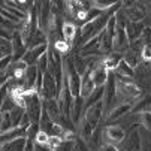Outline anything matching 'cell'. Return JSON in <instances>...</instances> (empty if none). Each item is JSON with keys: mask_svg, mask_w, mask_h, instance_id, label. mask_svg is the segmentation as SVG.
Returning <instances> with one entry per match:
<instances>
[{"mask_svg": "<svg viewBox=\"0 0 151 151\" xmlns=\"http://www.w3.org/2000/svg\"><path fill=\"white\" fill-rule=\"evenodd\" d=\"M115 81H117V93H118V97L123 99V103H132L141 99L142 90L138 87V84L132 78L115 75Z\"/></svg>", "mask_w": 151, "mask_h": 151, "instance_id": "obj_1", "label": "cell"}, {"mask_svg": "<svg viewBox=\"0 0 151 151\" xmlns=\"http://www.w3.org/2000/svg\"><path fill=\"white\" fill-rule=\"evenodd\" d=\"M115 18H117V30H115V39H114V51L120 54H126L129 48H130V42H129L127 32H126L127 18L123 11H118L115 14Z\"/></svg>", "mask_w": 151, "mask_h": 151, "instance_id": "obj_2", "label": "cell"}, {"mask_svg": "<svg viewBox=\"0 0 151 151\" xmlns=\"http://www.w3.org/2000/svg\"><path fill=\"white\" fill-rule=\"evenodd\" d=\"M26 97V112L30 117L32 123L40 124L42 112H44V100L36 91H24Z\"/></svg>", "mask_w": 151, "mask_h": 151, "instance_id": "obj_3", "label": "cell"}, {"mask_svg": "<svg viewBox=\"0 0 151 151\" xmlns=\"http://www.w3.org/2000/svg\"><path fill=\"white\" fill-rule=\"evenodd\" d=\"M126 18L132 23H142L147 15V5L141 2H123V9Z\"/></svg>", "mask_w": 151, "mask_h": 151, "instance_id": "obj_4", "label": "cell"}, {"mask_svg": "<svg viewBox=\"0 0 151 151\" xmlns=\"http://www.w3.org/2000/svg\"><path fill=\"white\" fill-rule=\"evenodd\" d=\"M126 132L123 130V127L120 126H112V124H108L103 127L102 130V141L103 145H120L124 138H126Z\"/></svg>", "mask_w": 151, "mask_h": 151, "instance_id": "obj_5", "label": "cell"}, {"mask_svg": "<svg viewBox=\"0 0 151 151\" xmlns=\"http://www.w3.org/2000/svg\"><path fill=\"white\" fill-rule=\"evenodd\" d=\"M58 96H60V91H58L57 81L48 70L44 75V87H42L40 97H42V100H52V99H58Z\"/></svg>", "mask_w": 151, "mask_h": 151, "instance_id": "obj_6", "label": "cell"}, {"mask_svg": "<svg viewBox=\"0 0 151 151\" xmlns=\"http://www.w3.org/2000/svg\"><path fill=\"white\" fill-rule=\"evenodd\" d=\"M136 126H135L133 130H130L126 135L124 141L118 145L120 151H142V139H141L139 132L136 130Z\"/></svg>", "mask_w": 151, "mask_h": 151, "instance_id": "obj_7", "label": "cell"}, {"mask_svg": "<svg viewBox=\"0 0 151 151\" xmlns=\"http://www.w3.org/2000/svg\"><path fill=\"white\" fill-rule=\"evenodd\" d=\"M84 118L87 120L90 123V126L96 130V129L99 127V124H100V121H102V118H103V100L96 103L94 106L88 108V109L85 111Z\"/></svg>", "mask_w": 151, "mask_h": 151, "instance_id": "obj_8", "label": "cell"}, {"mask_svg": "<svg viewBox=\"0 0 151 151\" xmlns=\"http://www.w3.org/2000/svg\"><path fill=\"white\" fill-rule=\"evenodd\" d=\"M12 45H14V63L21 61L24 58V55L27 54L29 48L24 45V40H23V36H21L19 30H15L12 35Z\"/></svg>", "mask_w": 151, "mask_h": 151, "instance_id": "obj_9", "label": "cell"}, {"mask_svg": "<svg viewBox=\"0 0 151 151\" xmlns=\"http://www.w3.org/2000/svg\"><path fill=\"white\" fill-rule=\"evenodd\" d=\"M93 69H87V72H85L82 75V81H81V96L87 100L96 90L94 87V82H93Z\"/></svg>", "mask_w": 151, "mask_h": 151, "instance_id": "obj_10", "label": "cell"}, {"mask_svg": "<svg viewBox=\"0 0 151 151\" xmlns=\"http://www.w3.org/2000/svg\"><path fill=\"white\" fill-rule=\"evenodd\" d=\"M147 27L144 26V23H132V21L127 19L126 23V32H127V37H129V42L133 44V42L139 40L144 35V30Z\"/></svg>", "mask_w": 151, "mask_h": 151, "instance_id": "obj_11", "label": "cell"}, {"mask_svg": "<svg viewBox=\"0 0 151 151\" xmlns=\"http://www.w3.org/2000/svg\"><path fill=\"white\" fill-rule=\"evenodd\" d=\"M84 115H85V99L82 96L75 97L73 108H72V121H73L75 127L79 126V123L82 121Z\"/></svg>", "mask_w": 151, "mask_h": 151, "instance_id": "obj_12", "label": "cell"}, {"mask_svg": "<svg viewBox=\"0 0 151 151\" xmlns=\"http://www.w3.org/2000/svg\"><path fill=\"white\" fill-rule=\"evenodd\" d=\"M37 76H39L37 66H29L24 73V91H36Z\"/></svg>", "mask_w": 151, "mask_h": 151, "instance_id": "obj_13", "label": "cell"}, {"mask_svg": "<svg viewBox=\"0 0 151 151\" xmlns=\"http://www.w3.org/2000/svg\"><path fill=\"white\" fill-rule=\"evenodd\" d=\"M48 47H50V44L44 45V47H39V48H35V50H29L27 54L24 55L23 61L27 63V66H36L37 61L40 60V57L48 52Z\"/></svg>", "mask_w": 151, "mask_h": 151, "instance_id": "obj_14", "label": "cell"}, {"mask_svg": "<svg viewBox=\"0 0 151 151\" xmlns=\"http://www.w3.org/2000/svg\"><path fill=\"white\" fill-rule=\"evenodd\" d=\"M93 82H94V87L99 88V87H105L106 82H108V78H109V70L105 68L103 61L99 64V66L93 70Z\"/></svg>", "mask_w": 151, "mask_h": 151, "instance_id": "obj_15", "label": "cell"}, {"mask_svg": "<svg viewBox=\"0 0 151 151\" xmlns=\"http://www.w3.org/2000/svg\"><path fill=\"white\" fill-rule=\"evenodd\" d=\"M44 109L48 112L50 118H51L54 123H57L58 118L63 115V111H61V108H60L57 99H52V100H44Z\"/></svg>", "mask_w": 151, "mask_h": 151, "instance_id": "obj_16", "label": "cell"}, {"mask_svg": "<svg viewBox=\"0 0 151 151\" xmlns=\"http://www.w3.org/2000/svg\"><path fill=\"white\" fill-rule=\"evenodd\" d=\"M27 130H29V127H26V126L15 127V129H12V130H9L6 133H2V136H0V142L6 144V142L18 139V138H27Z\"/></svg>", "mask_w": 151, "mask_h": 151, "instance_id": "obj_17", "label": "cell"}, {"mask_svg": "<svg viewBox=\"0 0 151 151\" xmlns=\"http://www.w3.org/2000/svg\"><path fill=\"white\" fill-rule=\"evenodd\" d=\"M124 60V54H120V52H111V54H108L105 55L103 58V64H105V68L109 70V72H115V69L118 68V64Z\"/></svg>", "mask_w": 151, "mask_h": 151, "instance_id": "obj_18", "label": "cell"}, {"mask_svg": "<svg viewBox=\"0 0 151 151\" xmlns=\"http://www.w3.org/2000/svg\"><path fill=\"white\" fill-rule=\"evenodd\" d=\"M27 148V138H18L2 144V151H26Z\"/></svg>", "mask_w": 151, "mask_h": 151, "instance_id": "obj_19", "label": "cell"}, {"mask_svg": "<svg viewBox=\"0 0 151 151\" xmlns=\"http://www.w3.org/2000/svg\"><path fill=\"white\" fill-rule=\"evenodd\" d=\"M132 109H133V105H132V103H120L115 109H114L109 115H108L106 121H114V120H117V118L126 115L127 112H132Z\"/></svg>", "mask_w": 151, "mask_h": 151, "instance_id": "obj_20", "label": "cell"}, {"mask_svg": "<svg viewBox=\"0 0 151 151\" xmlns=\"http://www.w3.org/2000/svg\"><path fill=\"white\" fill-rule=\"evenodd\" d=\"M0 55L3 57H14V45H12V39L6 37H0Z\"/></svg>", "mask_w": 151, "mask_h": 151, "instance_id": "obj_21", "label": "cell"}, {"mask_svg": "<svg viewBox=\"0 0 151 151\" xmlns=\"http://www.w3.org/2000/svg\"><path fill=\"white\" fill-rule=\"evenodd\" d=\"M141 60H142V55H139L138 52L132 51L130 48H129V51L124 54V61H126L130 68H133V69H136V68H138V64H139V61H141Z\"/></svg>", "mask_w": 151, "mask_h": 151, "instance_id": "obj_22", "label": "cell"}, {"mask_svg": "<svg viewBox=\"0 0 151 151\" xmlns=\"http://www.w3.org/2000/svg\"><path fill=\"white\" fill-rule=\"evenodd\" d=\"M150 106H151V94H147L144 96V99H139L135 105H133V109L132 112H145L150 109Z\"/></svg>", "mask_w": 151, "mask_h": 151, "instance_id": "obj_23", "label": "cell"}, {"mask_svg": "<svg viewBox=\"0 0 151 151\" xmlns=\"http://www.w3.org/2000/svg\"><path fill=\"white\" fill-rule=\"evenodd\" d=\"M73 63H75V68L78 70V73L82 76L85 72H87L88 69V64H87V60H85L84 57H81V54H73Z\"/></svg>", "mask_w": 151, "mask_h": 151, "instance_id": "obj_24", "label": "cell"}, {"mask_svg": "<svg viewBox=\"0 0 151 151\" xmlns=\"http://www.w3.org/2000/svg\"><path fill=\"white\" fill-rule=\"evenodd\" d=\"M115 75H121V76H127V78H133L135 76V69L130 68L129 64L123 60L120 64H118V68L115 69Z\"/></svg>", "mask_w": 151, "mask_h": 151, "instance_id": "obj_25", "label": "cell"}, {"mask_svg": "<svg viewBox=\"0 0 151 151\" xmlns=\"http://www.w3.org/2000/svg\"><path fill=\"white\" fill-rule=\"evenodd\" d=\"M118 2H114V0H96V2H93V8L96 9H100V11H109L111 8H114Z\"/></svg>", "mask_w": 151, "mask_h": 151, "instance_id": "obj_26", "label": "cell"}, {"mask_svg": "<svg viewBox=\"0 0 151 151\" xmlns=\"http://www.w3.org/2000/svg\"><path fill=\"white\" fill-rule=\"evenodd\" d=\"M139 124L145 129V130L151 132V112L145 111L139 114Z\"/></svg>", "mask_w": 151, "mask_h": 151, "instance_id": "obj_27", "label": "cell"}, {"mask_svg": "<svg viewBox=\"0 0 151 151\" xmlns=\"http://www.w3.org/2000/svg\"><path fill=\"white\" fill-rule=\"evenodd\" d=\"M75 142H76V139H64V141H61V144L58 145V148L55 151H73Z\"/></svg>", "mask_w": 151, "mask_h": 151, "instance_id": "obj_28", "label": "cell"}, {"mask_svg": "<svg viewBox=\"0 0 151 151\" xmlns=\"http://www.w3.org/2000/svg\"><path fill=\"white\" fill-rule=\"evenodd\" d=\"M2 18H5V19L11 21V23H14V24H18V26H23V23H24L23 19H19L18 17H15V15L9 14V12H8V11H5V9H2Z\"/></svg>", "mask_w": 151, "mask_h": 151, "instance_id": "obj_29", "label": "cell"}, {"mask_svg": "<svg viewBox=\"0 0 151 151\" xmlns=\"http://www.w3.org/2000/svg\"><path fill=\"white\" fill-rule=\"evenodd\" d=\"M73 151H93V150L90 148V145L85 142L84 139H81V138L78 136V138H76V142H75Z\"/></svg>", "mask_w": 151, "mask_h": 151, "instance_id": "obj_30", "label": "cell"}, {"mask_svg": "<svg viewBox=\"0 0 151 151\" xmlns=\"http://www.w3.org/2000/svg\"><path fill=\"white\" fill-rule=\"evenodd\" d=\"M50 141V135H47L45 132H39V135L36 136V145H47Z\"/></svg>", "mask_w": 151, "mask_h": 151, "instance_id": "obj_31", "label": "cell"}, {"mask_svg": "<svg viewBox=\"0 0 151 151\" xmlns=\"http://www.w3.org/2000/svg\"><path fill=\"white\" fill-rule=\"evenodd\" d=\"M142 61H145V63L151 61V45H145V48L142 51Z\"/></svg>", "mask_w": 151, "mask_h": 151, "instance_id": "obj_32", "label": "cell"}, {"mask_svg": "<svg viewBox=\"0 0 151 151\" xmlns=\"http://www.w3.org/2000/svg\"><path fill=\"white\" fill-rule=\"evenodd\" d=\"M99 151H120L115 145H102V148Z\"/></svg>", "mask_w": 151, "mask_h": 151, "instance_id": "obj_33", "label": "cell"}, {"mask_svg": "<svg viewBox=\"0 0 151 151\" xmlns=\"http://www.w3.org/2000/svg\"><path fill=\"white\" fill-rule=\"evenodd\" d=\"M147 11L151 14V2H148V3H147Z\"/></svg>", "mask_w": 151, "mask_h": 151, "instance_id": "obj_34", "label": "cell"}, {"mask_svg": "<svg viewBox=\"0 0 151 151\" xmlns=\"http://www.w3.org/2000/svg\"><path fill=\"white\" fill-rule=\"evenodd\" d=\"M148 112H151V106H150V109H148Z\"/></svg>", "mask_w": 151, "mask_h": 151, "instance_id": "obj_35", "label": "cell"}, {"mask_svg": "<svg viewBox=\"0 0 151 151\" xmlns=\"http://www.w3.org/2000/svg\"><path fill=\"white\" fill-rule=\"evenodd\" d=\"M150 27H151V26H150Z\"/></svg>", "mask_w": 151, "mask_h": 151, "instance_id": "obj_36", "label": "cell"}]
</instances>
